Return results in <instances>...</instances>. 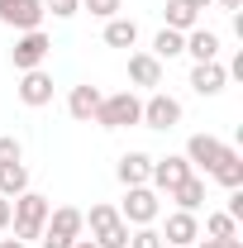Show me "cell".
<instances>
[{"label": "cell", "mask_w": 243, "mask_h": 248, "mask_svg": "<svg viewBox=\"0 0 243 248\" xmlns=\"http://www.w3.org/2000/svg\"><path fill=\"white\" fill-rule=\"evenodd\" d=\"M162 29H177V33H186V29H196L200 24V10H191L186 0H167V10H162Z\"/></svg>", "instance_id": "cell-20"}, {"label": "cell", "mask_w": 243, "mask_h": 248, "mask_svg": "<svg viewBox=\"0 0 243 248\" xmlns=\"http://www.w3.org/2000/svg\"><path fill=\"white\" fill-rule=\"evenodd\" d=\"M19 100L38 110V105H53V77L43 72V67H33V72H19Z\"/></svg>", "instance_id": "cell-12"}, {"label": "cell", "mask_w": 243, "mask_h": 248, "mask_svg": "<svg viewBox=\"0 0 243 248\" xmlns=\"http://www.w3.org/2000/svg\"><path fill=\"white\" fill-rule=\"evenodd\" d=\"M148 172H152V157L148 153H124L120 167H115L120 186H148Z\"/></svg>", "instance_id": "cell-16"}, {"label": "cell", "mask_w": 243, "mask_h": 248, "mask_svg": "<svg viewBox=\"0 0 243 248\" xmlns=\"http://www.w3.org/2000/svg\"><path fill=\"white\" fill-rule=\"evenodd\" d=\"M0 229H10V201L0 196Z\"/></svg>", "instance_id": "cell-31"}, {"label": "cell", "mask_w": 243, "mask_h": 248, "mask_svg": "<svg viewBox=\"0 0 243 248\" xmlns=\"http://www.w3.org/2000/svg\"><path fill=\"white\" fill-rule=\"evenodd\" d=\"M129 81L143 86V91H157L162 86V62L152 53H129Z\"/></svg>", "instance_id": "cell-14"}, {"label": "cell", "mask_w": 243, "mask_h": 248, "mask_svg": "<svg viewBox=\"0 0 243 248\" xmlns=\"http://www.w3.org/2000/svg\"><path fill=\"white\" fill-rule=\"evenodd\" d=\"M214 5H219V10H229V15H239V10H243V0H214Z\"/></svg>", "instance_id": "cell-30"}, {"label": "cell", "mask_w": 243, "mask_h": 248, "mask_svg": "<svg viewBox=\"0 0 243 248\" xmlns=\"http://www.w3.org/2000/svg\"><path fill=\"white\" fill-rule=\"evenodd\" d=\"M182 53H186V33L162 29L157 38H152V58H157V62H172V58H182Z\"/></svg>", "instance_id": "cell-23"}, {"label": "cell", "mask_w": 243, "mask_h": 248, "mask_svg": "<svg viewBox=\"0 0 243 248\" xmlns=\"http://www.w3.org/2000/svg\"><path fill=\"white\" fill-rule=\"evenodd\" d=\"M191 172H196V167H191V162H186L182 153L152 157V172H148V186H152V191H157V196H162V191L172 196V191H177V186H182L186 177H191Z\"/></svg>", "instance_id": "cell-7"}, {"label": "cell", "mask_w": 243, "mask_h": 248, "mask_svg": "<svg viewBox=\"0 0 243 248\" xmlns=\"http://www.w3.org/2000/svg\"><path fill=\"white\" fill-rule=\"evenodd\" d=\"M157 234H162V244H167V248H191L196 239H200V219L191 215V210H172L167 224H162Z\"/></svg>", "instance_id": "cell-11"}, {"label": "cell", "mask_w": 243, "mask_h": 248, "mask_svg": "<svg viewBox=\"0 0 243 248\" xmlns=\"http://www.w3.org/2000/svg\"><path fill=\"white\" fill-rule=\"evenodd\" d=\"M48 196H38V191H24V196H15L10 201V224H15V239L19 244H29L43 234V224H48Z\"/></svg>", "instance_id": "cell-1"}, {"label": "cell", "mask_w": 243, "mask_h": 248, "mask_svg": "<svg viewBox=\"0 0 243 248\" xmlns=\"http://www.w3.org/2000/svg\"><path fill=\"white\" fill-rule=\"evenodd\" d=\"M200 239H239V219L229 215V210H214V215H205Z\"/></svg>", "instance_id": "cell-24"}, {"label": "cell", "mask_w": 243, "mask_h": 248, "mask_svg": "<svg viewBox=\"0 0 243 248\" xmlns=\"http://www.w3.org/2000/svg\"><path fill=\"white\" fill-rule=\"evenodd\" d=\"M186 53H191L196 62H214V58H219V33L205 29V24L186 29Z\"/></svg>", "instance_id": "cell-15"}, {"label": "cell", "mask_w": 243, "mask_h": 248, "mask_svg": "<svg viewBox=\"0 0 243 248\" xmlns=\"http://www.w3.org/2000/svg\"><path fill=\"white\" fill-rule=\"evenodd\" d=\"M100 129H129V124L143 120V100L134 91H115V95H100V105H95L91 115Z\"/></svg>", "instance_id": "cell-3"}, {"label": "cell", "mask_w": 243, "mask_h": 248, "mask_svg": "<svg viewBox=\"0 0 243 248\" xmlns=\"http://www.w3.org/2000/svg\"><path fill=\"white\" fill-rule=\"evenodd\" d=\"M129 248H167V244L152 224H138V229H129Z\"/></svg>", "instance_id": "cell-25"}, {"label": "cell", "mask_w": 243, "mask_h": 248, "mask_svg": "<svg viewBox=\"0 0 243 248\" xmlns=\"http://www.w3.org/2000/svg\"><path fill=\"white\" fill-rule=\"evenodd\" d=\"M86 210H76V205H58V210H48V224H43V234H38V244L43 248H72L81 234H86Z\"/></svg>", "instance_id": "cell-2"}, {"label": "cell", "mask_w": 243, "mask_h": 248, "mask_svg": "<svg viewBox=\"0 0 243 248\" xmlns=\"http://www.w3.org/2000/svg\"><path fill=\"white\" fill-rule=\"evenodd\" d=\"M81 10H91L95 19H115L124 10V0H81Z\"/></svg>", "instance_id": "cell-26"}, {"label": "cell", "mask_w": 243, "mask_h": 248, "mask_svg": "<svg viewBox=\"0 0 243 248\" xmlns=\"http://www.w3.org/2000/svg\"><path fill=\"white\" fill-rule=\"evenodd\" d=\"M115 210H120V219L129 229H138V224H152V219L162 215V201H157L152 186H124V201Z\"/></svg>", "instance_id": "cell-5"}, {"label": "cell", "mask_w": 243, "mask_h": 248, "mask_svg": "<svg viewBox=\"0 0 243 248\" xmlns=\"http://www.w3.org/2000/svg\"><path fill=\"white\" fill-rule=\"evenodd\" d=\"M138 124H148V129H177L182 124V100L167 95V91H152L143 100V120Z\"/></svg>", "instance_id": "cell-9"}, {"label": "cell", "mask_w": 243, "mask_h": 248, "mask_svg": "<svg viewBox=\"0 0 243 248\" xmlns=\"http://www.w3.org/2000/svg\"><path fill=\"white\" fill-rule=\"evenodd\" d=\"M224 86H229V72H224V62H219V58L191 67V91H196V95H219Z\"/></svg>", "instance_id": "cell-13"}, {"label": "cell", "mask_w": 243, "mask_h": 248, "mask_svg": "<svg viewBox=\"0 0 243 248\" xmlns=\"http://www.w3.org/2000/svg\"><path fill=\"white\" fill-rule=\"evenodd\" d=\"M224 153H229V143H224V139H214V134H191L182 157L191 162V167H200V172H214V162H219Z\"/></svg>", "instance_id": "cell-10"}, {"label": "cell", "mask_w": 243, "mask_h": 248, "mask_svg": "<svg viewBox=\"0 0 243 248\" xmlns=\"http://www.w3.org/2000/svg\"><path fill=\"white\" fill-rule=\"evenodd\" d=\"M43 0H0V24L5 29H19V33H29V29H43Z\"/></svg>", "instance_id": "cell-8"}, {"label": "cell", "mask_w": 243, "mask_h": 248, "mask_svg": "<svg viewBox=\"0 0 243 248\" xmlns=\"http://www.w3.org/2000/svg\"><path fill=\"white\" fill-rule=\"evenodd\" d=\"M24 191H29V167H24V162H0V196L15 201V196H24Z\"/></svg>", "instance_id": "cell-19"}, {"label": "cell", "mask_w": 243, "mask_h": 248, "mask_svg": "<svg viewBox=\"0 0 243 248\" xmlns=\"http://www.w3.org/2000/svg\"><path fill=\"white\" fill-rule=\"evenodd\" d=\"M91 224V239L95 248H129V224L120 219L115 205H91V215H81Z\"/></svg>", "instance_id": "cell-4"}, {"label": "cell", "mask_w": 243, "mask_h": 248, "mask_svg": "<svg viewBox=\"0 0 243 248\" xmlns=\"http://www.w3.org/2000/svg\"><path fill=\"white\" fill-rule=\"evenodd\" d=\"M186 5H191V10H210L214 0H186Z\"/></svg>", "instance_id": "cell-32"}, {"label": "cell", "mask_w": 243, "mask_h": 248, "mask_svg": "<svg viewBox=\"0 0 243 248\" xmlns=\"http://www.w3.org/2000/svg\"><path fill=\"white\" fill-rule=\"evenodd\" d=\"M167 201H177V210H191V215H196V210L205 205V177H196V172H191V177H186Z\"/></svg>", "instance_id": "cell-18"}, {"label": "cell", "mask_w": 243, "mask_h": 248, "mask_svg": "<svg viewBox=\"0 0 243 248\" xmlns=\"http://www.w3.org/2000/svg\"><path fill=\"white\" fill-rule=\"evenodd\" d=\"M43 10H48V15H58V19H72V15L81 10V0H43Z\"/></svg>", "instance_id": "cell-27"}, {"label": "cell", "mask_w": 243, "mask_h": 248, "mask_svg": "<svg viewBox=\"0 0 243 248\" xmlns=\"http://www.w3.org/2000/svg\"><path fill=\"white\" fill-rule=\"evenodd\" d=\"M72 248H95V239H76V244H72Z\"/></svg>", "instance_id": "cell-34"}, {"label": "cell", "mask_w": 243, "mask_h": 248, "mask_svg": "<svg viewBox=\"0 0 243 248\" xmlns=\"http://www.w3.org/2000/svg\"><path fill=\"white\" fill-rule=\"evenodd\" d=\"M105 43H110V48H134V43H138V24L124 19V15L105 19Z\"/></svg>", "instance_id": "cell-21"}, {"label": "cell", "mask_w": 243, "mask_h": 248, "mask_svg": "<svg viewBox=\"0 0 243 248\" xmlns=\"http://www.w3.org/2000/svg\"><path fill=\"white\" fill-rule=\"evenodd\" d=\"M0 248H24V244H19V239H0Z\"/></svg>", "instance_id": "cell-33"}, {"label": "cell", "mask_w": 243, "mask_h": 248, "mask_svg": "<svg viewBox=\"0 0 243 248\" xmlns=\"http://www.w3.org/2000/svg\"><path fill=\"white\" fill-rule=\"evenodd\" d=\"M196 248H243V239H196Z\"/></svg>", "instance_id": "cell-29"}, {"label": "cell", "mask_w": 243, "mask_h": 248, "mask_svg": "<svg viewBox=\"0 0 243 248\" xmlns=\"http://www.w3.org/2000/svg\"><path fill=\"white\" fill-rule=\"evenodd\" d=\"M214 182L224 186V191H234V186H243V157L234 153V148H229V153L219 157V162H214V172H210Z\"/></svg>", "instance_id": "cell-22"}, {"label": "cell", "mask_w": 243, "mask_h": 248, "mask_svg": "<svg viewBox=\"0 0 243 248\" xmlns=\"http://www.w3.org/2000/svg\"><path fill=\"white\" fill-rule=\"evenodd\" d=\"M53 53V38L43 29H29L15 38V48H10V62H15V72H33V67H43V58Z\"/></svg>", "instance_id": "cell-6"}, {"label": "cell", "mask_w": 243, "mask_h": 248, "mask_svg": "<svg viewBox=\"0 0 243 248\" xmlns=\"http://www.w3.org/2000/svg\"><path fill=\"white\" fill-rule=\"evenodd\" d=\"M95 105H100V86H72V95H67V115L72 120H81V124H91V115H95Z\"/></svg>", "instance_id": "cell-17"}, {"label": "cell", "mask_w": 243, "mask_h": 248, "mask_svg": "<svg viewBox=\"0 0 243 248\" xmlns=\"http://www.w3.org/2000/svg\"><path fill=\"white\" fill-rule=\"evenodd\" d=\"M0 162H19V139L15 134H0Z\"/></svg>", "instance_id": "cell-28"}]
</instances>
